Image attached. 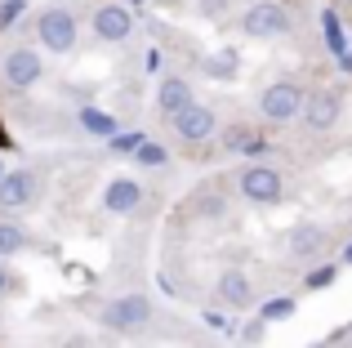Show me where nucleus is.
<instances>
[{
    "label": "nucleus",
    "instance_id": "2eb2a0df",
    "mask_svg": "<svg viewBox=\"0 0 352 348\" xmlns=\"http://www.w3.org/2000/svg\"><path fill=\"white\" fill-rule=\"evenodd\" d=\"M321 27H326L330 54H335V58H344V54H348V41H344V27H339V14H335V9H326V14H321Z\"/></svg>",
    "mask_w": 352,
    "mask_h": 348
},
{
    "label": "nucleus",
    "instance_id": "6e6552de",
    "mask_svg": "<svg viewBox=\"0 0 352 348\" xmlns=\"http://www.w3.org/2000/svg\"><path fill=\"white\" fill-rule=\"evenodd\" d=\"M41 54L36 50H9L5 54V80L14 89H27V85H36V80H41Z\"/></svg>",
    "mask_w": 352,
    "mask_h": 348
},
{
    "label": "nucleus",
    "instance_id": "bb28decb",
    "mask_svg": "<svg viewBox=\"0 0 352 348\" xmlns=\"http://www.w3.org/2000/svg\"><path fill=\"white\" fill-rule=\"evenodd\" d=\"M348 54H352V50H348Z\"/></svg>",
    "mask_w": 352,
    "mask_h": 348
},
{
    "label": "nucleus",
    "instance_id": "b1692460",
    "mask_svg": "<svg viewBox=\"0 0 352 348\" xmlns=\"http://www.w3.org/2000/svg\"><path fill=\"white\" fill-rule=\"evenodd\" d=\"M5 286H9V277H5V268H0V295H5Z\"/></svg>",
    "mask_w": 352,
    "mask_h": 348
},
{
    "label": "nucleus",
    "instance_id": "aec40b11",
    "mask_svg": "<svg viewBox=\"0 0 352 348\" xmlns=\"http://www.w3.org/2000/svg\"><path fill=\"white\" fill-rule=\"evenodd\" d=\"M335 277H339V268H335V263H321L317 272H308V290H326Z\"/></svg>",
    "mask_w": 352,
    "mask_h": 348
},
{
    "label": "nucleus",
    "instance_id": "0eeeda50",
    "mask_svg": "<svg viewBox=\"0 0 352 348\" xmlns=\"http://www.w3.org/2000/svg\"><path fill=\"white\" fill-rule=\"evenodd\" d=\"M174 130H179V139L201 143V139H210V134H214V112H210V107H201V103H188V107H179V112H174Z\"/></svg>",
    "mask_w": 352,
    "mask_h": 348
},
{
    "label": "nucleus",
    "instance_id": "393cba45",
    "mask_svg": "<svg viewBox=\"0 0 352 348\" xmlns=\"http://www.w3.org/2000/svg\"><path fill=\"white\" fill-rule=\"evenodd\" d=\"M344 263H352V246H344Z\"/></svg>",
    "mask_w": 352,
    "mask_h": 348
},
{
    "label": "nucleus",
    "instance_id": "7ed1b4c3",
    "mask_svg": "<svg viewBox=\"0 0 352 348\" xmlns=\"http://www.w3.org/2000/svg\"><path fill=\"white\" fill-rule=\"evenodd\" d=\"M258 107H263L267 121H290V116H299V107H303V89H299V85H290V80H281V85L263 89Z\"/></svg>",
    "mask_w": 352,
    "mask_h": 348
},
{
    "label": "nucleus",
    "instance_id": "f257e3e1",
    "mask_svg": "<svg viewBox=\"0 0 352 348\" xmlns=\"http://www.w3.org/2000/svg\"><path fill=\"white\" fill-rule=\"evenodd\" d=\"M103 317H107V326H112V331L134 335V331H143V326L152 322V304H147V295H120Z\"/></svg>",
    "mask_w": 352,
    "mask_h": 348
},
{
    "label": "nucleus",
    "instance_id": "423d86ee",
    "mask_svg": "<svg viewBox=\"0 0 352 348\" xmlns=\"http://www.w3.org/2000/svg\"><path fill=\"white\" fill-rule=\"evenodd\" d=\"M339 112H344L339 89H317V94L303 103V121H308V130H330V125L339 121Z\"/></svg>",
    "mask_w": 352,
    "mask_h": 348
},
{
    "label": "nucleus",
    "instance_id": "20e7f679",
    "mask_svg": "<svg viewBox=\"0 0 352 348\" xmlns=\"http://www.w3.org/2000/svg\"><path fill=\"white\" fill-rule=\"evenodd\" d=\"M241 27H245V36H281V32H290V14H285L281 5H254V9H245V18H241Z\"/></svg>",
    "mask_w": 352,
    "mask_h": 348
},
{
    "label": "nucleus",
    "instance_id": "9b49d317",
    "mask_svg": "<svg viewBox=\"0 0 352 348\" xmlns=\"http://www.w3.org/2000/svg\"><path fill=\"white\" fill-rule=\"evenodd\" d=\"M138 201H143V188H138L134 179H112L103 192V206L112 210V215H134Z\"/></svg>",
    "mask_w": 352,
    "mask_h": 348
},
{
    "label": "nucleus",
    "instance_id": "5701e85b",
    "mask_svg": "<svg viewBox=\"0 0 352 348\" xmlns=\"http://www.w3.org/2000/svg\"><path fill=\"white\" fill-rule=\"evenodd\" d=\"M18 9H23V0H5V9H0V27H9L18 18Z\"/></svg>",
    "mask_w": 352,
    "mask_h": 348
},
{
    "label": "nucleus",
    "instance_id": "a211bd4d",
    "mask_svg": "<svg viewBox=\"0 0 352 348\" xmlns=\"http://www.w3.org/2000/svg\"><path fill=\"white\" fill-rule=\"evenodd\" d=\"M27 246V232L14 224H0V254H18Z\"/></svg>",
    "mask_w": 352,
    "mask_h": 348
},
{
    "label": "nucleus",
    "instance_id": "39448f33",
    "mask_svg": "<svg viewBox=\"0 0 352 348\" xmlns=\"http://www.w3.org/2000/svg\"><path fill=\"white\" fill-rule=\"evenodd\" d=\"M241 192L250 201H258V206H272V201H281V174L272 166H250L241 174Z\"/></svg>",
    "mask_w": 352,
    "mask_h": 348
},
{
    "label": "nucleus",
    "instance_id": "4468645a",
    "mask_svg": "<svg viewBox=\"0 0 352 348\" xmlns=\"http://www.w3.org/2000/svg\"><path fill=\"white\" fill-rule=\"evenodd\" d=\"M80 125H85L89 134H98V139H112L116 134V121L107 112H98V107H80Z\"/></svg>",
    "mask_w": 352,
    "mask_h": 348
},
{
    "label": "nucleus",
    "instance_id": "4be33fe9",
    "mask_svg": "<svg viewBox=\"0 0 352 348\" xmlns=\"http://www.w3.org/2000/svg\"><path fill=\"white\" fill-rule=\"evenodd\" d=\"M232 58H236V54H232V50H223L214 63H210V72H214V76H228V72H232Z\"/></svg>",
    "mask_w": 352,
    "mask_h": 348
},
{
    "label": "nucleus",
    "instance_id": "ddd939ff",
    "mask_svg": "<svg viewBox=\"0 0 352 348\" xmlns=\"http://www.w3.org/2000/svg\"><path fill=\"white\" fill-rule=\"evenodd\" d=\"M188 103H192V85L183 76H165L161 80V112L174 116L179 107H188Z\"/></svg>",
    "mask_w": 352,
    "mask_h": 348
},
{
    "label": "nucleus",
    "instance_id": "1a4fd4ad",
    "mask_svg": "<svg viewBox=\"0 0 352 348\" xmlns=\"http://www.w3.org/2000/svg\"><path fill=\"white\" fill-rule=\"evenodd\" d=\"M32 197H36V179H32L27 170H9V174H0V206L23 210V206H32Z\"/></svg>",
    "mask_w": 352,
    "mask_h": 348
},
{
    "label": "nucleus",
    "instance_id": "dca6fc26",
    "mask_svg": "<svg viewBox=\"0 0 352 348\" xmlns=\"http://www.w3.org/2000/svg\"><path fill=\"white\" fill-rule=\"evenodd\" d=\"M290 250L294 254H317L321 250V228H308V224L294 228V232H290Z\"/></svg>",
    "mask_w": 352,
    "mask_h": 348
},
{
    "label": "nucleus",
    "instance_id": "f8f14e48",
    "mask_svg": "<svg viewBox=\"0 0 352 348\" xmlns=\"http://www.w3.org/2000/svg\"><path fill=\"white\" fill-rule=\"evenodd\" d=\"M219 299H223L228 308H250V299H254V290H250V277L241 268H228L223 277H219Z\"/></svg>",
    "mask_w": 352,
    "mask_h": 348
},
{
    "label": "nucleus",
    "instance_id": "6ab92c4d",
    "mask_svg": "<svg viewBox=\"0 0 352 348\" xmlns=\"http://www.w3.org/2000/svg\"><path fill=\"white\" fill-rule=\"evenodd\" d=\"M134 166H152V170H156V166H165V148H156V143H147V139H143V143L134 148Z\"/></svg>",
    "mask_w": 352,
    "mask_h": 348
},
{
    "label": "nucleus",
    "instance_id": "a878e982",
    "mask_svg": "<svg viewBox=\"0 0 352 348\" xmlns=\"http://www.w3.org/2000/svg\"><path fill=\"white\" fill-rule=\"evenodd\" d=\"M0 174H5V170H0Z\"/></svg>",
    "mask_w": 352,
    "mask_h": 348
},
{
    "label": "nucleus",
    "instance_id": "f03ea898",
    "mask_svg": "<svg viewBox=\"0 0 352 348\" xmlns=\"http://www.w3.org/2000/svg\"><path fill=\"white\" fill-rule=\"evenodd\" d=\"M36 32H41V45H45V50L63 54V50H72V45H76V18H72L67 9H50V14H41Z\"/></svg>",
    "mask_w": 352,
    "mask_h": 348
},
{
    "label": "nucleus",
    "instance_id": "f3484780",
    "mask_svg": "<svg viewBox=\"0 0 352 348\" xmlns=\"http://www.w3.org/2000/svg\"><path fill=\"white\" fill-rule=\"evenodd\" d=\"M285 317H294V299L290 295H281V299H267L263 308H258V322H285Z\"/></svg>",
    "mask_w": 352,
    "mask_h": 348
},
{
    "label": "nucleus",
    "instance_id": "9d476101",
    "mask_svg": "<svg viewBox=\"0 0 352 348\" xmlns=\"http://www.w3.org/2000/svg\"><path fill=\"white\" fill-rule=\"evenodd\" d=\"M94 32H98V41H125L134 32V18H129L125 5H103L94 14Z\"/></svg>",
    "mask_w": 352,
    "mask_h": 348
},
{
    "label": "nucleus",
    "instance_id": "412c9836",
    "mask_svg": "<svg viewBox=\"0 0 352 348\" xmlns=\"http://www.w3.org/2000/svg\"><path fill=\"white\" fill-rule=\"evenodd\" d=\"M138 143H143V134H138V130H134V134H112V148H116V152H134Z\"/></svg>",
    "mask_w": 352,
    "mask_h": 348
}]
</instances>
